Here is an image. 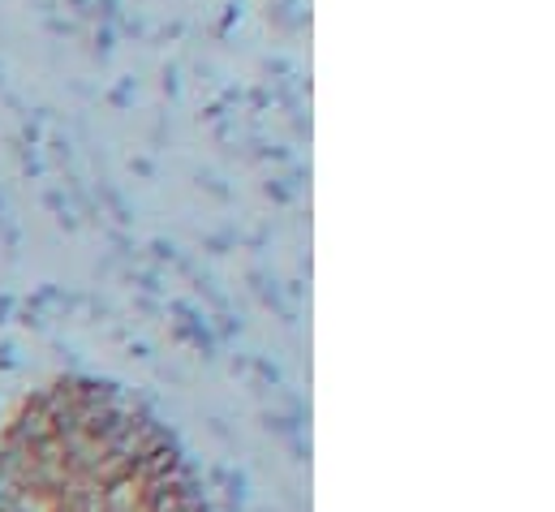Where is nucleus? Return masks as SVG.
<instances>
[{"label": "nucleus", "mask_w": 555, "mask_h": 512, "mask_svg": "<svg viewBox=\"0 0 555 512\" xmlns=\"http://www.w3.org/2000/svg\"><path fill=\"white\" fill-rule=\"evenodd\" d=\"M0 512H207V500L142 400L69 375L4 418Z\"/></svg>", "instance_id": "f257e3e1"}]
</instances>
